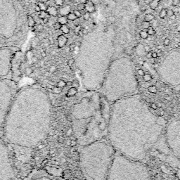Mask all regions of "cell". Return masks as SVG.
<instances>
[{
    "mask_svg": "<svg viewBox=\"0 0 180 180\" xmlns=\"http://www.w3.org/2000/svg\"><path fill=\"white\" fill-rule=\"evenodd\" d=\"M106 180H150L146 166L116 152Z\"/></svg>",
    "mask_w": 180,
    "mask_h": 180,
    "instance_id": "obj_7",
    "label": "cell"
},
{
    "mask_svg": "<svg viewBox=\"0 0 180 180\" xmlns=\"http://www.w3.org/2000/svg\"><path fill=\"white\" fill-rule=\"evenodd\" d=\"M155 19L154 16L151 14V13H148L144 16V20L147 22H151L152 20H154Z\"/></svg>",
    "mask_w": 180,
    "mask_h": 180,
    "instance_id": "obj_21",
    "label": "cell"
},
{
    "mask_svg": "<svg viewBox=\"0 0 180 180\" xmlns=\"http://www.w3.org/2000/svg\"><path fill=\"white\" fill-rule=\"evenodd\" d=\"M77 10L78 11H83L85 9V4L83 3H79L78 5H77Z\"/></svg>",
    "mask_w": 180,
    "mask_h": 180,
    "instance_id": "obj_32",
    "label": "cell"
},
{
    "mask_svg": "<svg viewBox=\"0 0 180 180\" xmlns=\"http://www.w3.org/2000/svg\"><path fill=\"white\" fill-rule=\"evenodd\" d=\"M168 23H169V24H172V20H170L169 21H168Z\"/></svg>",
    "mask_w": 180,
    "mask_h": 180,
    "instance_id": "obj_56",
    "label": "cell"
},
{
    "mask_svg": "<svg viewBox=\"0 0 180 180\" xmlns=\"http://www.w3.org/2000/svg\"><path fill=\"white\" fill-rule=\"evenodd\" d=\"M82 32H83V33L84 34V35H86V34L88 33V30L86 29V28H83L81 30Z\"/></svg>",
    "mask_w": 180,
    "mask_h": 180,
    "instance_id": "obj_45",
    "label": "cell"
},
{
    "mask_svg": "<svg viewBox=\"0 0 180 180\" xmlns=\"http://www.w3.org/2000/svg\"><path fill=\"white\" fill-rule=\"evenodd\" d=\"M42 20H43V23H44V24H45V23H47L49 22V18H48V17L45 18V19H42Z\"/></svg>",
    "mask_w": 180,
    "mask_h": 180,
    "instance_id": "obj_49",
    "label": "cell"
},
{
    "mask_svg": "<svg viewBox=\"0 0 180 180\" xmlns=\"http://www.w3.org/2000/svg\"><path fill=\"white\" fill-rule=\"evenodd\" d=\"M60 30L63 34H68L70 33V28L67 25H63Z\"/></svg>",
    "mask_w": 180,
    "mask_h": 180,
    "instance_id": "obj_22",
    "label": "cell"
},
{
    "mask_svg": "<svg viewBox=\"0 0 180 180\" xmlns=\"http://www.w3.org/2000/svg\"><path fill=\"white\" fill-rule=\"evenodd\" d=\"M180 3V0H172V5L174 6H178Z\"/></svg>",
    "mask_w": 180,
    "mask_h": 180,
    "instance_id": "obj_38",
    "label": "cell"
},
{
    "mask_svg": "<svg viewBox=\"0 0 180 180\" xmlns=\"http://www.w3.org/2000/svg\"><path fill=\"white\" fill-rule=\"evenodd\" d=\"M165 139L172 154L180 159V118L173 120L168 125Z\"/></svg>",
    "mask_w": 180,
    "mask_h": 180,
    "instance_id": "obj_9",
    "label": "cell"
},
{
    "mask_svg": "<svg viewBox=\"0 0 180 180\" xmlns=\"http://www.w3.org/2000/svg\"><path fill=\"white\" fill-rule=\"evenodd\" d=\"M152 28H158V20H154V22H153V23H152Z\"/></svg>",
    "mask_w": 180,
    "mask_h": 180,
    "instance_id": "obj_35",
    "label": "cell"
},
{
    "mask_svg": "<svg viewBox=\"0 0 180 180\" xmlns=\"http://www.w3.org/2000/svg\"><path fill=\"white\" fill-rule=\"evenodd\" d=\"M42 1H43V2H47V0H42Z\"/></svg>",
    "mask_w": 180,
    "mask_h": 180,
    "instance_id": "obj_60",
    "label": "cell"
},
{
    "mask_svg": "<svg viewBox=\"0 0 180 180\" xmlns=\"http://www.w3.org/2000/svg\"><path fill=\"white\" fill-rule=\"evenodd\" d=\"M17 1L18 2H20V1H21V0H17Z\"/></svg>",
    "mask_w": 180,
    "mask_h": 180,
    "instance_id": "obj_62",
    "label": "cell"
},
{
    "mask_svg": "<svg viewBox=\"0 0 180 180\" xmlns=\"http://www.w3.org/2000/svg\"><path fill=\"white\" fill-rule=\"evenodd\" d=\"M67 19H68V20H72V21H73V20H75L76 19H77V18L76 17V16L74 14V13H71L70 12L69 14H68V16H67Z\"/></svg>",
    "mask_w": 180,
    "mask_h": 180,
    "instance_id": "obj_27",
    "label": "cell"
},
{
    "mask_svg": "<svg viewBox=\"0 0 180 180\" xmlns=\"http://www.w3.org/2000/svg\"><path fill=\"white\" fill-rule=\"evenodd\" d=\"M30 180H61V179L55 178V177H48V176H40L37 177H34V178L31 179Z\"/></svg>",
    "mask_w": 180,
    "mask_h": 180,
    "instance_id": "obj_18",
    "label": "cell"
},
{
    "mask_svg": "<svg viewBox=\"0 0 180 180\" xmlns=\"http://www.w3.org/2000/svg\"><path fill=\"white\" fill-rule=\"evenodd\" d=\"M76 44H75V43H72V44H71L69 46V49H70V50H71L72 51H73V50L76 49Z\"/></svg>",
    "mask_w": 180,
    "mask_h": 180,
    "instance_id": "obj_39",
    "label": "cell"
},
{
    "mask_svg": "<svg viewBox=\"0 0 180 180\" xmlns=\"http://www.w3.org/2000/svg\"><path fill=\"white\" fill-rule=\"evenodd\" d=\"M147 33L149 35H154L155 34H156V30H155L151 26H150L149 28L147 29Z\"/></svg>",
    "mask_w": 180,
    "mask_h": 180,
    "instance_id": "obj_28",
    "label": "cell"
},
{
    "mask_svg": "<svg viewBox=\"0 0 180 180\" xmlns=\"http://www.w3.org/2000/svg\"><path fill=\"white\" fill-rule=\"evenodd\" d=\"M157 56H158V54H157L156 52H153V53H152V57H153V58H156Z\"/></svg>",
    "mask_w": 180,
    "mask_h": 180,
    "instance_id": "obj_50",
    "label": "cell"
},
{
    "mask_svg": "<svg viewBox=\"0 0 180 180\" xmlns=\"http://www.w3.org/2000/svg\"><path fill=\"white\" fill-rule=\"evenodd\" d=\"M68 38L65 35H61L57 38V43H58V48H62L67 44Z\"/></svg>",
    "mask_w": 180,
    "mask_h": 180,
    "instance_id": "obj_14",
    "label": "cell"
},
{
    "mask_svg": "<svg viewBox=\"0 0 180 180\" xmlns=\"http://www.w3.org/2000/svg\"><path fill=\"white\" fill-rule=\"evenodd\" d=\"M147 57L148 58H151V57H152V53L151 51L150 52H149V53H148V54H147Z\"/></svg>",
    "mask_w": 180,
    "mask_h": 180,
    "instance_id": "obj_54",
    "label": "cell"
},
{
    "mask_svg": "<svg viewBox=\"0 0 180 180\" xmlns=\"http://www.w3.org/2000/svg\"><path fill=\"white\" fill-rule=\"evenodd\" d=\"M23 6L17 0H0V47L20 48L29 27Z\"/></svg>",
    "mask_w": 180,
    "mask_h": 180,
    "instance_id": "obj_4",
    "label": "cell"
},
{
    "mask_svg": "<svg viewBox=\"0 0 180 180\" xmlns=\"http://www.w3.org/2000/svg\"><path fill=\"white\" fill-rule=\"evenodd\" d=\"M77 35H79V36H80V37H83L84 34L83 33V32H82V30H80V31L79 32V33H78V34H77Z\"/></svg>",
    "mask_w": 180,
    "mask_h": 180,
    "instance_id": "obj_53",
    "label": "cell"
},
{
    "mask_svg": "<svg viewBox=\"0 0 180 180\" xmlns=\"http://www.w3.org/2000/svg\"><path fill=\"white\" fill-rule=\"evenodd\" d=\"M177 31H179V32H180V26L178 27V28H177Z\"/></svg>",
    "mask_w": 180,
    "mask_h": 180,
    "instance_id": "obj_57",
    "label": "cell"
},
{
    "mask_svg": "<svg viewBox=\"0 0 180 180\" xmlns=\"http://www.w3.org/2000/svg\"><path fill=\"white\" fill-rule=\"evenodd\" d=\"M73 13H74V14L76 16V17L77 18V19H79V18L81 17L82 13H81V11H78V10H75Z\"/></svg>",
    "mask_w": 180,
    "mask_h": 180,
    "instance_id": "obj_34",
    "label": "cell"
},
{
    "mask_svg": "<svg viewBox=\"0 0 180 180\" xmlns=\"http://www.w3.org/2000/svg\"><path fill=\"white\" fill-rule=\"evenodd\" d=\"M170 39L166 38L165 40H164V41H163V44L165 45V46H168V45H170Z\"/></svg>",
    "mask_w": 180,
    "mask_h": 180,
    "instance_id": "obj_37",
    "label": "cell"
},
{
    "mask_svg": "<svg viewBox=\"0 0 180 180\" xmlns=\"http://www.w3.org/2000/svg\"><path fill=\"white\" fill-rule=\"evenodd\" d=\"M161 2V0H152V2L150 3V8L153 10H155L158 7L159 2Z\"/></svg>",
    "mask_w": 180,
    "mask_h": 180,
    "instance_id": "obj_19",
    "label": "cell"
},
{
    "mask_svg": "<svg viewBox=\"0 0 180 180\" xmlns=\"http://www.w3.org/2000/svg\"><path fill=\"white\" fill-rule=\"evenodd\" d=\"M101 88L105 99L112 104L136 94L137 82L131 66L126 63H118L111 68L105 76Z\"/></svg>",
    "mask_w": 180,
    "mask_h": 180,
    "instance_id": "obj_6",
    "label": "cell"
},
{
    "mask_svg": "<svg viewBox=\"0 0 180 180\" xmlns=\"http://www.w3.org/2000/svg\"><path fill=\"white\" fill-rule=\"evenodd\" d=\"M90 92L72 108L75 135L77 142L83 146L103 139L108 134L110 112L104 106L101 95L96 91Z\"/></svg>",
    "mask_w": 180,
    "mask_h": 180,
    "instance_id": "obj_3",
    "label": "cell"
},
{
    "mask_svg": "<svg viewBox=\"0 0 180 180\" xmlns=\"http://www.w3.org/2000/svg\"><path fill=\"white\" fill-rule=\"evenodd\" d=\"M140 10H141V11H142V12H144V11H146V6H142V7L140 8Z\"/></svg>",
    "mask_w": 180,
    "mask_h": 180,
    "instance_id": "obj_47",
    "label": "cell"
},
{
    "mask_svg": "<svg viewBox=\"0 0 180 180\" xmlns=\"http://www.w3.org/2000/svg\"><path fill=\"white\" fill-rule=\"evenodd\" d=\"M86 12H89V13H93L94 12L95 10H96V8H95V6L94 4V2L92 0H88L87 2L85 4V9Z\"/></svg>",
    "mask_w": 180,
    "mask_h": 180,
    "instance_id": "obj_15",
    "label": "cell"
},
{
    "mask_svg": "<svg viewBox=\"0 0 180 180\" xmlns=\"http://www.w3.org/2000/svg\"><path fill=\"white\" fill-rule=\"evenodd\" d=\"M64 0H55V4L57 6H62Z\"/></svg>",
    "mask_w": 180,
    "mask_h": 180,
    "instance_id": "obj_36",
    "label": "cell"
},
{
    "mask_svg": "<svg viewBox=\"0 0 180 180\" xmlns=\"http://www.w3.org/2000/svg\"><path fill=\"white\" fill-rule=\"evenodd\" d=\"M74 63H75V59H70V60H69V61H68V64L69 65L73 64Z\"/></svg>",
    "mask_w": 180,
    "mask_h": 180,
    "instance_id": "obj_48",
    "label": "cell"
},
{
    "mask_svg": "<svg viewBox=\"0 0 180 180\" xmlns=\"http://www.w3.org/2000/svg\"><path fill=\"white\" fill-rule=\"evenodd\" d=\"M80 1V3H83V4H86V2H87L88 0H79Z\"/></svg>",
    "mask_w": 180,
    "mask_h": 180,
    "instance_id": "obj_55",
    "label": "cell"
},
{
    "mask_svg": "<svg viewBox=\"0 0 180 180\" xmlns=\"http://www.w3.org/2000/svg\"><path fill=\"white\" fill-rule=\"evenodd\" d=\"M108 20H110V23H114L115 22V17H114L113 16H109Z\"/></svg>",
    "mask_w": 180,
    "mask_h": 180,
    "instance_id": "obj_41",
    "label": "cell"
},
{
    "mask_svg": "<svg viewBox=\"0 0 180 180\" xmlns=\"http://www.w3.org/2000/svg\"><path fill=\"white\" fill-rule=\"evenodd\" d=\"M166 16H167V10L165 9H162L160 11V13H159V16L161 19H163L166 17Z\"/></svg>",
    "mask_w": 180,
    "mask_h": 180,
    "instance_id": "obj_24",
    "label": "cell"
},
{
    "mask_svg": "<svg viewBox=\"0 0 180 180\" xmlns=\"http://www.w3.org/2000/svg\"><path fill=\"white\" fill-rule=\"evenodd\" d=\"M19 50L18 47H0V77L9 75L13 56Z\"/></svg>",
    "mask_w": 180,
    "mask_h": 180,
    "instance_id": "obj_12",
    "label": "cell"
},
{
    "mask_svg": "<svg viewBox=\"0 0 180 180\" xmlns=\"http://www.w3.org/2000/svg\"><path fill=\"white\" fill-rule=\"evenodd\" d=\"M142 27L143 29H148L150 27V23L147 21H142Z\"/></svg>",
    "mask_w": 180,
    "mask_h": 180,
    "instance_id": "obj_29",
    "label": "cell"
},
{
    "mask_svg": "<svg viewBox=\"0 0 180 180\" xmlns=\"http://www.w3.org/2000/svg\"><path fill=\"white\" fill-rule=\"evenodd\" d=\"M175 14V11L173 10H168L167 11V15L169 16H171Z\"/></svg>",
    "mask_w": 180,
    "mask_h": 180,
    "instance_id": "obj_40",
    "label": "cell"
},
{
    "mask_svg": "<svg viewBox=\"0 0 180 180\" xmlns=\"http://www.w3.org/2000/svg\"><path fill=\"white\" fill-rule=\"evenodd\" d=\"M179 33H180V32H179Z\"/></svg>",
    "mask_w": 180,
    "mask_h": 180,
    "instance_id": "obj_63",
    "label": "cell"
},
{
    "mask_svg": "<svg viewBox=\"0 0 180 180\" xmlns=\"http://www.w3.org/2000/svg\"><path fill=\"white\" fill-rule=\"evenodd\" d=\"M47 12L49 16H53V17H56L57 16H58V10L57 9L56 7H55V6H48Z\"/></svg>",
    "mask_w": 180,
    "mask_h": 180,
    "instance_id": "obj_16",
    "label": "cell"
},
{
    "mask_svg": "<svg viewBox=\"0 0 180 180\" xmlns=\"http://www.w3.org/2000/svg\"><path fill=\"white\" fill-rule=\"evenodd\" d=\"M37 5L40 6L41 11H47V8H48V6H47L46 4H45L44 2H39Z\"/></svg>",
    "mask_w": 180,
    "mask_h": 180,
    "instance_id": "obj_25",
    "label": "cell"
},
{
    "mask_svg": "<svg viewBox=\"0 0 180 180\" xmlns=\"http://www.w3.org/2000/svg\"><path fill=\"white\" fill-rule=\"evenodd\" d=\"M144 50L147 52H150L151 51V47H150L149 46H148V45H146V46L144 47Z\"/></svg>",
    "mask_w": 180,
    "mask_h": 180,
    "instance_id": "obj_43",
    "label": "cell"
},
{
    "mask_svg": "<svg viewBox=\"0 0 180 180\" xmlns=\"http://www.w3.org/2000/svg\"><path fill=\"white\" fill-rule=\"evenodd\" d=\"M42 56H46V54L43 53V54H42Z\"/></svg>",
    "mask_w": 180,
    "mask_h": 180,
    "instance_id": "obj_59",
    "label": "cell"
},
{
    "mask_svg": "<svg viewBox=\"0 0 180 180\" xmlns=\"http://www.w3.org/2000/svg\"><path fill=\"white\" fill-rule=\"evenodd\" d=\"M61 26H62V25H61L60 23H58V21L54 23V24L53 25L54 28L55 30H60L61 28Z\"/></svg>",
    "mask_w": 180,
    "mask_h": 180,
    "instance_id": "obj_30",
    "label": "cell"
},
{
    "mask_svg": "<svg viewBox=\"0 0 180 180\" xmlns=\"http://www.w3.org/2000/svg\"><path fill=\"white\" fill-rule=\"evenodd\" d=\"M139 35H140V37L143 39V40H146V39H147L148 37H149V35H148L147 32L144 31V30L141 31L140 33H139Z\"/></svg>",
    "mask_w": 180,
    "mask_h": 180,
    "instance_id": "obj_26",
    "label": "cell"
},
{
    "mask_svg": "<svg viewBox=\"0 0 180 180\" xmlns=\"http://www.w3.org/2000/svg\"><path fill=\"white\" fill-rule=\"evenodd\" d=\"M163 80L172 86L180 85V61H171L166 63L161 69Z\"/></svg>",
    "mask_w": 180,
    "mask_h": 180,
    "instance_id": "obj_11",
    "label": "cell"
},
{
    "mask_svg": "<svg viewBox=\"0 0 180 180\" xmlns=\"http://www.w3.org/2000/svg\"><path fill=\"white\" fill-rule=\"evenodd\" d=\"M82 30V26H80V25H79V26H76V28H75V30H74V33H75V34H76V35H77V34H78V33L79 31H80Z\"/></svg>",
    "mask_w": 180,
    "mask_h": 180,
    "instance_id": "obj_33",
    "label": "cell"
},
{
    "mask_svg": "<svg viewBox=\"0 0 180 180\" xmlns=\"http://www.w3.org/2000/svg\"><path fill=\"white\" fill-rule=\"evenodd\" d=\"M0 180H16L9 151L3 141L0 139Z\"/></svg>",
    "mask_w": 180,
    "mask_h": 180,
    "instance_id": "obj_10",
    "label": "cell"
},
{
    "mask_svg": "<svg viewBox=\"0 0 180 180\" xmlns=\"http://www.w3.org/2000/svg\"><path fill=\"white\" fill-rule=\"evenodd\" d=\"M163 129V120L136 94L113 104L107 136L116 152L142 161L160 139Z\"/></svg>",
    "mask_w": 180,
    "mask_h": 180,
    "instance_id": "obj_1",
    "label": "cell"
},
{
    "mask_svg": "<svg viewBox=\"0 0 180 180\" xmlns=\"http://www.w3.org/2000/svg\"><path fill=\"white\" fill-rule=\"evenodd\" d=\"M68 19L66 16H60L58 18V19H57V21L58 23H60L62 25H66L68 23Z\"/></svg>",
    "mask_w": 180,
    "mask_h": 180,
    "instance_id": "obj_20",
    "label": "cell"
},
{
    "mask_svg": "<svg viewBox=\"0 0 180 180\" xmlns=\"http://www.w3.org/2000/svg\"><path fill=\"white\" fill-rule=\"evenodd\" d=\"M48 13L47 12V11H41L40 13H39V18L41 19H44L45 18H47L48 16Z\"/></svg>",
    "mask_w": 180,
    "mask_h": 180,
    "instance_id": "obj_23",
    "label": "cell"
},
{
    "mask_svg": "<svg viewBox=\"0 0 180 180\" xmlns=\"http://www.w3.org/2000/svg\"><path fill=\"white\" fill-rule=\"evenodd\" d=\"M115 154L111 143L104 139L83 146L79 164L85 179L106 180Z\"/></svg>",
    "mask_w": 180,
    "mask_h": 180,
    "instance_id": "obj_5",
    "label": "cell"
},
{
    "mask_svg": "<svg viewBox=\"0 0 180 180\" xmlns=\"http://www.w3.org/2000/svg\"><path fill=\"white\" fill-rule=\"evenodd\" d=\"M37 30L39 31H42L43 30V26H42V25H41V24L38 25V26H37Z\"/></svg>",
    "mask_w": 180,
    "mask_h": 180,
    "instance_id": "obj_44",
    "label": "cell"
},
{
    "mask_svg": "<svg viewBox=\"0 0 180 180\" xmlns=\"http://www.w3.org/2000/svg\"><path fill=\"white\" fill-rule=\"evenodd\" d=\"M16 89L12 81L0 77V132H2L6 117L16 94Z\"/></svg>",
    "mask_w": 180,
    "mask_h": 180,
    "instance_id": "obj_8",
    "label": "cell"
},
{
    "mask_svg": "<svg viewBox=\"0 0 180 180\" xmlns=\"http://www.w3.org/2000/svg\"><path fill=\"white\" fill-rule=\"evenodd\" d=\"M27 22H28V27L30 28H33L35 26V20L32 16H27Z\"/></svg>",
    "mask_w": 180,
    "mask_h": 180,
    "instance_id": "obj_17",
    "label": "cell"
},
{
    "mask_svg": "<svg viewBox=\"0 0 180 180\" xmlns=\"http://www.w3.org/2000/svg\"><path fill=\"white\" fill-rule=\"evenodd\" d=\"M51 122V104L49 95L42 88L28 86L16 94L2 133L11 144L32 148L44 139Z\"/></svg>",
    "mask_w": 180,
    "mask_h": 180,
    "instance_id": "obj_2",
    "label": "cell"
},
{
    "mask_svg": "<svg viewBox=\"0 0 180 180\" xmlns=\"http://www.w3.org/2000/svg\"><path fill=\"white\" fill-rule=\"evenodd\" d=\"M73 24L76 26H79V19H76L75 20H73Z\"/></svg>",
    "mask_w": 180,
    "mask_h": 180,
    "instance_id": "obj_42",
    "label": "cell"
},
{
    "mask_svg": "<svg viewBox=\"0 0 180 180\" xmlns=\"http://www.w3.org/2000/svg\"><path fill=\"white\" fill-rule=\"evenodd\" d=\"M157 48H158V49H161V48H162V47H161V46H160V45H158V47H157Z\"/></svg>",
    "mask_w": 180,
    "mask_h": 180,
    "instance_id": "obj_58",
    "label": "cell"
},
{
    "mask_svg": "<svg viewBox=\"0 0 180 180\" xmlns=\"http://www.w3.org/2000/svg\"><path fill=\"white\" fill-rule=\"evenodd\" d=\"M49 41L50 43H51V44H54V40H53V38H52V37H49Z\"/></svg>",
    "mask_w": 180,
    "mask_h": 180,
    "instance_id": "obj_52",
    "label": "cell"
},
{
    "mask_svg": "<svg viewBox=\"0 0 180 180\" xmlns=\"http://www.w3.org/2000/svg\"><path fill=\"white\" fill-rule=\"evenodd\" d=\"M71 11V7L69 5H65L59 9L58 13L61 16H67Z\"/></svg>",
    "mask_w": 180,
    "mask_h": 180,
    "instance_id": "obj_13",
    "label": "cell"
},
{
    "mask_svg": "<svg viewBox=\"0 0 180 180\" xmlns=\"http://www.w3.org/2000/svg\"><path fill=\"white\" fill-rule=\"evenodd\" d=\"M136 1H137V2H140V1H141V0H136Z\"/></svg>",
    "mask_w": 180,
    "mask_h": 180,
    "instance_id": "obj_61",
    "label": "cell"
},
{
    "mask_svg": "<svg viewBox=\"0 0 180 180\" xmlns=\"http://www.w3.org/2000/svg\"><path fill=\"white\" fill-rule=\"evenodd\" d=\"M170 20H175L176 19V16H175V14H173V15L171 16H170Z\"/></svg>",
    "mask_w": 180,
    "mask_h": 180,
    "instance_id": "obj_51",
    "label": "cell"
},
{
    "mask_svg": "<svg viewBox=\"0 0 180 180\" xmlns=\"http://www.w3.org/2000/svg\"><path fill=\"white\" fill-rule=\"evenodd\" d=\"M91 18V14L89 12H85L83 15V19L85 20H89Z\"/></svg>",
    "mask_w": 180,
    "mask_h": 180,
    "instance_id": "obj_31",
    "label": "cell"
},
{
    "mask_svg": "<svg viewBox=\"0 0 180 180\" xmlns=\"http://www.w3.org/2000/svg\"><path fill=\"white\" fill-rule=\"evenodd\" d=\"M35 11H37V12H39V13H40V11H41V9H40V6H39L38 5H36L35 6Z\"/></svg>",
    "mask_w": 180,
    "mask_h": 180,
    "instance_id": "obj_46",
    "label": "cell"
}]
</instances>
